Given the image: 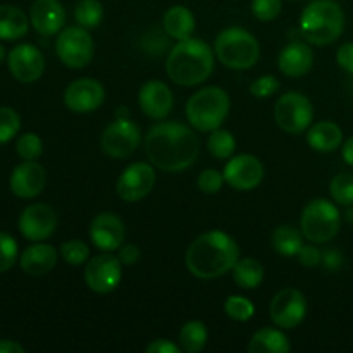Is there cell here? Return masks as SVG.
<instances>
[{
    "label": "cell",
    "mask_w": 353,
    "mask_h": 353,
    "mask_svg": "<svg viewBox=\"0 0 353 353\" xmlns=\"http://www.w3.org/2000/svg\"><path fill=\"white\" fill-rule=\"evenodd\" d=\"M162 23H164L165 33L178 41L188 40L195 31V17H193L192 10L183 6H174L168 9Z\"/></svg>",
    "instance_id": "25"
},
{
    "label": "cell",
    "mask_w": 353,
    "mask_h": 353,
    "mask_svg": "<svg viewBox=\"0 0 353 353\" xmlns=\"http://www.w3.org/2000/svg\"><path fill=\"white\" fill-rule=\"evenodd\" d=\"M302 245V231L293 226H279L272 234V247L283 257H296Z\"/></svg>",
    "instance_id": "29"
},
{
    "label": "cell",
    "mask_w": 353,
    "mask_h": 353,
    "mask_svg": "<svg viewBox=\"0 0 353 353\" xmlns=\"http://www.w3.org/2000/svg\"><path fill=\"white\" fill-rule=\"evenodd\" d=\"M124 224L116 214L102 212L90 224V238L93 245L103 252L119 250L124 241Z\"/></svg>",
    "instance_id": "18"
},
{
    "label": "cell",
    "mask_w": 353,
    "mask_h": 353,
    "mask_svg": "<svg viewBox=\"0 0 353 353\" xmlns=\"http://www.w3.org/2000/svg\"><path fill=\"white\" fill-rule=\"evenodd\" d=\"M57 228V216L54 209L45 203H33L19 216V231L26 240L43 241L54 234Z\"/></svg>",
    "instance_id": "16"
},
{
    "label": "cell",
    "mask_w": 353,
    "mask_h": 353,
    "mask_svg": "<svg viewBox=\"0 0 353 353\" xmlns=\"http://www.w3.org/2000/svg\"><path fill=\"white\" fill-rule=\"evenodd\" d=\"M279 88V81L271 74L261 76V78L255 79L250 85V93L257 99H268V97L274 95Z\"/></svg>",
    "instance_id": "41"
},
{
    "label": "cell",
    "mask_w": 353,
    "mask_h": 353,
    "mask_svg": "<svg viewBox=\"0 0 353 353\" xmlns=\"http://www.w3.org/2000/svg\"><path fill=\"white\" fill-rule=\"evenodd\" d=\"M233 279L240 288L254 290L264 279V268L261 262L252 257L238 259L233 268Z\"/></svg>",
    "instance_id": "28"
},
{
    "label": "cell",
    "mask_w": 353,
    "mask_h": 353,
    "mask_svg": "<svg viewBox=\"0 0 353 353\" xmlns=\"http://www.w3.org/2000/svg\"><path fill=\"white\" fill-rule=\"evenodd\" d=\"M224 312L230 319L238 321V323H245V321L252 319L255 314V307L254 303L250 302L248 299L240 295H234L230 296L224 303Z\"/></svg>",
    "instance_id": "34"
},
{
    "label": "cell",
    "mask_w": 353,
    "mask_h": 353,
    "mask_svg": "<svg viewBox=\"0 0 353 353\" xmlns=\"http://www.w3.org/2000/svg\"><path fill=\"white\" fill-rule=\"evenodd\" d=\"M30 23L40 34L52 37L64 26V7L59 0H34L30 9Z\"/></svg>",
    "instance_id": "21"
},
{
    "label": "cell",
    "mask_w": 353,
    "mask_h": 353,
    "mask_svg": "<svg viewBox=\"0 0 353 353\" xmlns=\"http://www.w3.org/2000/svg\"><path fill=\"white\" fill-rule=\"evenodd\" d=\"M341 226L338 207L326 199L312 200L300 217V231L310 243H326L333 240Z\"/></svg>",
    "instance_id": "7"
},
{
    "label": "cell",
    "mask_w": 353,
    "mask_h": 353,
    "mask_svg": "<svg viewBox=\"0 0 353 353\" xmlns=\"http://www.w3.org/2000/svg\"><path fill=\"white\" fill-rule=\"evenodd\" d=\"M145 152L155 168L165 172L188 169L200 154V140L181 123H161L145 137Z\"/></svg>",
    "instance_id": "1"
},
{
    "label": "cell",
    "mask_w": 353,
    "mask_h": 353,
    "mask_svg": "<svg viewBox=\"0 0 353 353\" xmlns=\"http://www.w3.org/2000/svg\"><path fill=\"white\" fill-rule=\"evenodd\" d=\"M19 264L30 276L48 274L57 264V250L52 245L34 243L21 254Z\"/></svg>",
    "instance_id": "23"
},
{
    "label": "cell",
    "mask_w": 353,
    "mask_h": 353,
    "mask_svg": "<svg viewBox=\"0 0 353 353\" xmlns=\"http://www.w3.org/2000/svg\"><path fill=\"white\" fill-rule=\"evenodd\" d=\"M330 193L333 200L340 205H353V174L341 172L333 178L330 185Z\"/></svg>",
    "instance_id": "33"
},
{
    "label": "cell",
    "mask_w": 353,
    "mask_h": 353,
    "mask_svg": "<svg viewBox=\"0 0 353 353\" xmlns=\"http://www.w3.org/2000/svg\"><path fill=\"white\" fill-rule=\"evenodd\" d=\"M214 52L226 68L236 71L254 68L261 57L259 41L254 34L241 28H228L221 31L214 43Z\"/></svg>",
    "instance_id": "6"
},
{
    "label": "cell",
    "mask_w": 353,
    "mask_h": 353,
    "mask_svg": "<svg viewBox=\"0 0 353 353\" xmlns=\"http://www.w3.org/2000/svg\"><path fill=\"white\" fill-rule=\"evenodd\" d=\"M207 148H209V152L214 157L224 161V159H231L234 148H236V140H234L230 131L217 128V130L210 133L209 140H207Z\"/></svg>",
    "instance_id": "32"
},
{
    "label": "cell",
    "mask_w": 353,
    "mask_h": 353,
    "mask_svg": "<svg viewBox=\"0 0 353 353\" xmlns=\"http://www.w3.org/2000/svg\"><path fill=\"white\" fill-rule=\"evenodd\" d=\"M240 259V248L228 233L219 230L200 234L186 250V268L200 279H216L226 274Z\"/></svg>",
    "instance_id": "2"
},
{
    "label": "cell",
    "mask_w": 353,
    "mask_h": 353,
    "mask_svg": "<svg viewBox=\"0 0 353 353\" xmlns=\"http://www.w3.org/2000/svg\"><path fill=\"white\" fill-rule=\"evenodd\" d=\"M155 185V171L147 162H134L121 172L116 192L124 202H138L152 192Z\"/></svg>",
    "instance_id": "13"
},
{
    "label": "cell",
    "mask_w": 353,
    "mask_h": 353,
    "mask_svg": "<svg viewBox=\"0 0 353 353\" xmlns=\"http://www.w3.org/2000/svg\"><path fill=\"white\" fill-rule=\"evenodd\" d=\"M138 103L145 116L152 119H164L172 110L174 97L169 86L162 81H148L138 93Z\"/></svg>",
    "instance_id": "20"
},
{
    "label": "cell",
    "mask_w": 353,
    "mask_h": 353,
    "mask_svg": "<svg viewBox=\"0 0 353 353\" xmlns=\"http://www.w3.org/2000/svg\"><path fill=\"white\" fill-rule=\"evenodd\" d=\"M16 152L23 161H37L43 152V143L34 133H24L16 143Z\"/></svg>",
    "instance_id": "36"
},
{
    "label": "cell",
    "mask_w": 353,
    "mask_h": 353,
    "mask_svg": "<svg viewBox=\"0 0 353 353\" xmlns=\"http://www.w3.org/2000/svg\"><path fill=\"white\" fill-rule=\"evenodd\" d=\"M30 19L16 6L0 3V40H19L28 33Z\"/></svg>",
    "instance_id": "26"
},
{
    "label": "cell",
    "mask_w": 353,
    "mask_h": 353,
    "mask_svg": "<svg viewBox=\"0 0 353 353\" xmlns=\"http://www.w3.org/2000/svg\"><path fill=\"white\" fill-rule=\"evenodd\" d=\"M0 353H24V348L12 340H0Z\"/></svg>",
    "instance_id": "46"
},
{
    "label": "cell",
    "mask_w": 353,
    "mask_h": 353,
    "mask_svg": "<svg viewBox=\"0 0 353 353\" xmlns=\"http://www.w3.org/2000/svg\"><path fill=\"white\" fill-rule=\"evenodd\" d=\"M341 155H343V161L347 162L348 165L353 168V137L348 138L343 143V150H341Z\"/></svg>",
    "instance_id": "47"
},
{
    "label": "cell",
    "mask_w": 353,
    "mask_h": 353,
    "mask_svg": "<svg viewBox=\"0 0 353 353\" xmlns=\"http://www.w3.org/2000/svg\"><path fill=\"white\" fill-rule=\"evenodd\" d=\"M168 74L176 85L195 86L205 81L214 71V52L205 41L188 38L178 41L165 62Z\"/></svg>",
    "instance_id": "3"
},
{
    "label": "cell",
    "mask_w": 353,
    "mask_h": 353,
    "mask_svg": "<svg viewBox=\"0 0 353 353\" xmlns=\"http://www.w3.org/2000/svg\"><path fill=\"white\" fill-rule=\"evenodd\" d=\"M230 114V97L223 88L207 86L199 90L186 103V119L195 130L214 131Z\"/></svg>",
    "instance_id": "5"
},
{
    "label": "cell",
    "mask_w": 353,
    "mask_h": 353,
    "mask_svg": "<svg viewBox=\"0 0 353 353\" xmlns=\"http://www.w3.org/2000/svg\"><path fill=\"white\" fill-rule=\"evenodd\" d=\"M314 64V52L309 45L293 41L286 45L278 57V65L283 74L290 78H302L303 74L312 69Z\"/></svg>",
    "instance_id": "22"
},
{
    "label": "cell",
    "mask_w": 353,
    "mask_h": 353,
    "mask_svg": "<svg viewBox=\"0 0 353 353\" xmlns=\"http://www.w3.org/2000/svg\"><path fill=\"white\" fill-rule=\"evenodd\" d=\"M207 338L209 333L202 321H188L179 331V343L186 353L202 352L207 345Z\"/></svg>",
    "instance_id": "30"
},
{
    "label": "cell",
    "mask_w": 353,
    "mask_h": 353,
    "mask_svg": "<svg viewBox=\"0 0 353 353\" xmlns=\"http://www.w3.org/2000/svg\"><path fill=\"white\" fill-rule=\"evenodd\" d=\"M140 145V130L128 117H117L103 130L102 150L112 159L130 157Z\"/></svg>",
    "instance_id": "10"
},
{
    "label": "cell",
    "mask_w": 353,
    "mask_h": 353,
    "mask_svg": "<svg viewBox=\"0 0 353 353\" xmlns=\"http://www.w3.org/2000/svg\"><path fill=\"white\" fill-rule=\"evenodd\" d=\"M199 188L202 190L203 193H209V195H212V193H217L221 192V188H223V183H224V176L221 174L217 169H205V171L200 172L199 176Z\"/></svg>",
    "instance_id": "40"
},
{
    "label": "cell",
    "mask_w": 353,
    "mask_h": 353,
    "mask_svg": "<svg viewBox=\"0 0 353 353\" xmlns=\"http://www.w3.org/2000/svg\"><path fill=\"white\" fill-rule=\"evenodd\" d=\"M148 353H179V347L169 340H155L147 347Z\"/></svg>",
    "instance_id": "45"
},
{
    "label": "cell",
    "mask_w": 353,
    "mask_h": 353,
    "mask_svg": "<svg viewBox=\"0 0 353 353\" xmlns=\"http://www.w3.org/2000/svg\"><path fill=\"white\" fill-rule=\"evenodd\" d=\"M61 257L64 259V262H68V264L81 265L88 261L90 248L88 245L83 243V241L79 240L65 241L61 247Z\"/></svg>",
    "instance_id": "37"
},
{
    "label": "cell",
    "mask_w": 353,
    "mask_h": 353,
    "mask_svg": "<svg viewBox=\"0 0 353 353\" xmlns=\"http://www.w3.org/2000/svg\"><path fill=\"white\" fill-rule=\"evenodd\" d=\"M105 99V90L97 79H76L65 88L64 103L69 110L78 114L93 112L99 109Z\"/></svg>",
    "instance_id": "17"
},
{
    "label": "cell",
    "mask_w": 353,
    "mask_h": 353,
    "mask_svg": "<svg viewBox=\"0 0 353 353\" xmlns=\"http://www.w3.org/2000/svg\"><path fill=\"white\" fill-rule=\"evenodd\" d=\"M347 219H348V221H353V209H348Z\"/></svg>",
    "instance_id": "49"
},
{
    "label": "cell",
    "mask_w": 353,
    "mask_h": 353,
    "mask_svg": "<svg viewBox=\"0 0 353 353\" xmlns=\"http://www.w3.org/2000/svg\"><path fill=\"white\" fill-rule=\"evenodd\" d=\"M76 23L85 30H93L103 19V7L99 0H79L74 9Z\"/></svg>",
    "instance_id": "31"
},
{
    "label": "cell",
    "mask_w": 353,
    "mask_h": 353,
    "mask_svg": "<svg viewBox=\"0 0 353 353\" xmlns=\"http://www.w3.org/2000/svg\"><path fill=\"white\" fill-rule=\"evenodd\" d=\"M300 264L307 265V268H314V265H319L323 261V254L319 252V248H316L314 245H302L300 252L296 254Z\"/></svg>",
    "instance_id": "42"
},
{
    "label": "cell",
    "mask_w": 353,
    "mask_h": 353,
    "mask_svg": "<svg viewBox=\"0 0 353 353\" xmlns=\"http://www.w3.org/2000/svg\"><path fill=\"white\" fill-rule=\"evenodd\" d=\"M3 59H6V50H3V47L0 45V64L3 62Z\"/></svg>",
    "instance_id": "48"
},
{
    "label": "cell",
    "mask_w": 353,
    "mask_h": 353,
    "mask_svg": "<svg viewBox=\"0 0 353 353\" xmlns=\"http://www.w3.org/2000/svg\"><path fill=\"white\" fill-rule=\"evenodd\" d=\"M55 52L62 64L68 68H86L93 59V38L85 28L71 26L57 37Z\"/></svg>",
    "instance_id": "9"
},
{
    "label": "cell",
    "mask_w": 353,
    "mask_h": 353,
    "mask_svg": "<svg viewBox=\"0 0 353 353\" xmlns=\"http://www.w3.org/2000/svg\"><path fill=\"white\" fill-rule=\"evenodd\" d=\"M121 264L123 262L119 261V257H114L110 254L95 255L90 259L85 269V281L88 288L100 295L114 292L123 278Z\"/></svg>",
    "instance_id": "11"
},
{
    "label": "cell",
    "mask_w": 353,
    "mask_h": 353,
    "mask_svg": "<svg viewBox=\"0 0 353 353\" xmlns=\"http://www.w3.org/2000/svg\"><path fill=\"white\" fill-rule=\"evenodd\" d=\"M341 141H343V131L336 123H331V121H321L314 124L307 133V143L310 145V148L323 154L334 152L340 147Z\"/></svg>",
    "instance_id": "24"
},
{
    "label": "cell",
    "mask_w": 353,
    "mask_h": 353,
    "mask_svg": "<svg viewBox=\"0 0 353 353\" xmlns=\"http://www.w3.org/2000/svg\"><path fill=\"white\" fill-rule=\"evenodd\" d=\"M9 71L17 81L33 83L41 78L45 71V57L34 45L21 43L7 55Z\"/></svg>",
    "instance_id": "14"
},
{
    "label": "cell",
    "mask_w": 353,
    "mask_h": 353,
    "mask_svg": "<svg viewBox=\"0 0 353 353\" xmlns=\"http://www.w3.org/2000/svg\"><path fill=\"white\" fill-rule=\"evenodd\" d=\"M274 119L283 131L299 134L312 124L314 107L302 93L288 92L279 97L276 102Z\"/></svg>",
    "instance_id": "8"
},
{
    "label": "cell",
    "mask_w": 353,
    "mask_h": 353,
    "mask_svg": "<svg viewBox=\"0 0 353 353\" xmlns=\"http://www.w3.org/2000/svg\"><path fill=\"white\" fill-rule=\"evenodd\" d=\"M224 181L238 192H248L261 185L264 178L262 162L254 155H236L224 168Z\"/></svg>",
    "instance_id": "15"
},
{
    "label": "cell",
    "mask_w": 353,
    "mask_h": 353,
    "mask_svg": "<svg viewBox=\"0 0 353 353\" xmlns=\"http://www.w3.org/2000/svg\"><path fill=\"white\" fill-rule=\"evenodd\" d=\"M307 314V300L302 292L295 288H285L271 300L269 316L276 326L283 330H293L299 326Z\"/></svg>",
    "instance_id": "12"
},
{
    "label": "cell",
    "mask_w": 353,
    "mask_h": 353,
    "mask_svg": "<svg viewBox=\"0 0 353 353\" xmlns=\"http://www.w3.org/2000/svg\"><path fill=\"white\" fill-rule=\"evenodd\" d=\"M345 12L334 0H314L300 16V31L309 43L324 47L341 37Z\"/></svg>",
    "instance_id": "4"
},
{
    "label": "cell",
    "mask_w": 353,
    "mask_h": 353,
    "mask_svg": "<svg viewBox=\"0 0 353 353\" xmlns=\"http://www.w3.org/2000/svg\"><path fill=\"white\" fill-rule=\"evenodd\" d=\"M281 0H252V14L259 21H272L281 12Z\"/></svg>",
    "instance_id": "39"
},
{
    "label": "cell",
    "mask_w": 353,
    "mask_h": 353,
    "mask_svg": "<svg viewBox=\"0 0 353 353\" xmlns=\"http://www.w3.org/2000/svg\"><path fill=\"white\" fill-rule=\"evenodd\" d=\"M21 130V117L10 107H0V145L12 140Z\"/></svg>",
    "instance_id": "35"
},
{
    "label": "cell",
    "mask_w": 353,
    "mask_h": 353,
    "mask_svg": "<svg viewBox=\"0 0 353 353\" xmlns=\"http://www.w3.org/2000/svg\"><path fill=\"white\" fill-rule=\"evenodd\" d=\"M290 348L292 345H290L288 338L274 327L259 330L248 343L250 353H286L290 352Z\"/></svg>",
    "instance_id": "27"
},
{
    "label": "cell",
    "mask_w": 353,
    "mask_h": 353,
    "mask_svg": "<svg viewBox=\"0 0 353 353\" xmlns=\"http://www.w3.org/2000/svg\"><path fill=\"white\" fill-rule=\"evenodd\" d=\"M119 261L126 265H133L140 261V248L133 243H128L124 247L119 248Z\"/></svg>",
    "instance_id": "44"
},
{
    "label": "cell",
    "mask_w": 353,
    "mask_h": 353,
    "mask_svg": "<svg viewBox=\"0 0 353 353\" xmlns=\"http://www.w3.org/2000/svg\"><path fill=\"white\" fill-rule=\"evenodd\" d=\"M17 261V243L10 234L0 233V274L7 272Z\"/></svg>",
    "instance_id": "38"
},
{
    "label": "cell",
    "mask_w": 353,
    "mask_h": 353,
    "mask_svg": "<svg viewBox=\"0 0 353 353\" xmlns=\"http://www.w3.org/2000/svg\"><path fill=\"white\" fill-rule=\"evenodd\" d=\"M47 183L45 169L34 161H24L16 165L10 174V190L19 199H34L40 195Z\"/></svg>",
    "instance_id": "19"
},
{
    "label": "cell",
    "mask_w": 353,
    "mask_h": 353,
    "mask_svg": "<svg viewBox=\"0 0 353 353\" xmlns=\"http://www.w3.org/2000/svg\"><path fill=\"white\" fill-rule=\"evenodd\" d=\"M336 62L341 69H345V71L353 74V41L343 43L338 48Z\"/></svg>",
    "instance_id": "43"
}]
</instances>
